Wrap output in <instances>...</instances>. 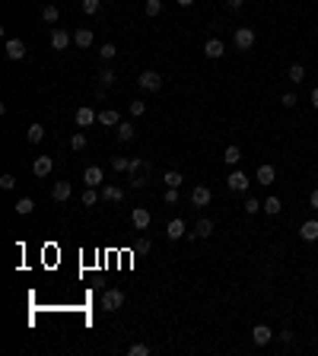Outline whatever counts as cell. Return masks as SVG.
Returning a JSON list of instances; mask_svg holds the SVG:
<instances>
[{
  "label": "cell",
  "mask_w": 318,
  "mask_h": 356,
  "mask_svg": "<svg viewBox=\"0 0 318 356\" xmlns=\"http://www.w3.org/2000/svg\"><path fill=\"white\" fill-rule=\"evenodd\" d=\"M137 86L144 92H159L162 89V74H156V70H144V74L137 77Z\"/></svg>",
  "instance_id": "obj_1"
},
{
  "label": "cell",
  "mask_w": 318,
  "mask_h": 356,
  "mask_svg": "<svg viewBox=\"0 0 318 356\" xmlns=\"http://www.w3.org/2000/svg\"><path fill=\"white\" fill-rule=\"evenodd\" d=\"M232 45H235L239 51H252V48H255V29L239 26V29H235V35H232Z\"/></svg>",
  "instance_id": "obj_2"
},
{
  "label": "cell",
  "mask_w": 318,
  "mask_h": 356,
  "mask_svg": "<svg viewBox=\"0 0 318 356\" xmlns=\"http://www.w3.org/2000/svg\"><path fill=\"white\" fill-rule=\"evenodd\" d=\"M99 305L105 308V312H118V308L124 305V293L121 290H105L102 299H99Z\"/></svg>",
  "instance_id": "obj_3"
},
{
  "label": "cell",
  "mask_w": 318,
  "mask_h": 356,
  "mask_svg": "<svg viewBox=\"0 0 318 356\" xmlns=\"http://www.w3.org/2000/svg\"><path fill=\"white\" fill-rule=\"evenodd\" d=\"M226 185H229V191L242 194V191H249V175H245L242 169H232V172H229V178H226Z\"/></svg>",
  "instance_id": "obj_4"
},
{
  "label": "cell",
  "mask_w": 318,
  "mask_h": 356,
  "mask_svg": "<svg viewBox=\"0 0 318 356\" xmlns=\"http://www.w3.org/2000/svg\"><path fill=\"white\" fill-rule=\"evenodd\" d=\"M210 200H214V194H210V188L207 185H197L194 191H191V204L201 210V207H210Z\"/></svg>",
  "instance_id": "obj_5"
},
{
  "label": "cell",
  "mask_w": 318,
  "mask_h": 356,
  "mask_svg": "<svg viewBox=\"0 0 318 356\" xmlns=\"http://www.w3.org/2000/svg\"><path fill=\"white\" fill-rule=\"evenodd\" d=\"M74 121H77V127H92L99 121V115L89 109V105H83V109H77V115H74Z\"/></svg>",
  "instance_id": "obj_6"
},
{
  "label": "cell",
  "mask_w": 318,
  "mask_h": 356,
  "mask_svg": "<svg viewBox=\"0 0 318 356\" xmlns=\"http://www.w3.org/2000/svg\"><path fill=\"white\" fill-rule=\"evenodd\" d=\"M131 223H134V229H150V223H153V217H150V210L147 207H134V213H131Z\"/></svg>",
  "instance_id": "obj_7"
},
{
  "label": "cell",
  "mask_w": 318,
  "mask_h": 356,
  "mask_svg": "<svg viewBox=\"0 0 318 356\" xmlns=\"http://www.w3.org/2000/svg\"><path fill=\"white\" fill-rule=\"evenodd\" d=\"M51 197L57 200V204H67V200L74 197V185H70V182H57V185L51 188Z\"/></svg>",
  "instance_id": "obj_8"
},
{
  "label": "cell",
  "mask_w": 318,
  "mask_h": 356,
  "mask_svg": "<svg viewBox=\"0 0 318 356\" xmlns=\"http://www.w3.org/2000/svg\"><path fill=\"white\" fill-rule=\"evenodd\" d=\"M223 54H226V45H223L220 39H207V45H204V57H210V61H220Z\"/></svg>",
  "instance_id": "obj_9"
},
{
  "label": "cell",
  "mask_w": 318,
  "mask_h": 356,
  "mask_svg": "<svg viewBox=\"0 0 318 356\" xmlns=\"http://www.w3.org/2000/svg\"><path fill=\"white\" fill-rule=\"evenodd\" d=\"M252 340L258 343V347H267V343L274 340V331H270L267 325H255L252 328Z\"/></svg>",
  "instance_id": "obj_10"
},
{
  "label": "cell",
  "mask_w": 318,
  "mask_h": 356,
  "mask_svg": "<svg viewBox=\"0 0 318 356\" xmlns=\"http://www.w3.org/2000/svg\"><path fill=\"white\" fill-rule=\"evenodd\" d=\"M32 172L39 175V178H48V175L54 172V159H51V156H39V159L32 162Z\"/></svg>",
  "instance_id": "obj_11"
},
{
  "label": "cell",
  "mask_w": 318,
  "mask_h": 356,
  "mask_svg": "<svg viewBox=\"0 0 318 356\" xmlns=\"http://www.w3.org/2000/svg\"><path fill=\"white\" fill-rule=\"evenodd\" d=\"M214 232V220H197V226L188 232V239L191 242H197V239H207V235Z\"/></svg>",
  "instance_id": "obj_12"
},
{
  "label": "cell",
  "mask_w": 318,
  "mask_h": 356,
  "mask_svg": "<svg viewBox=\"0 0 318 356\" xmlns=\"http://www.w3.org/2000/svg\"><path fill=\"white\" fill-rule=\"evenodd\" d=\"M102 182H105V175H102L99 165H89V169L83 172V185L86 188H102Z\"/></svg>",
  "instance_id": "obj_13"
},
{
  "label": "cell",
  "mask_w": 318,
  "mask_h": 356,
  "mask_svg": "<svg viewBox=\"0 0 318 356\" xmlns=\"http://www.w3.org/2000/svg\"><path fill=\"white\" fill-rule=\"evenodd\" d=\"M7 57L10 61H22V57H26V45L19 39H7Z\"/></svg>",
  "instance_id": "obj_14"
},
{
  "label": "cell",
  "mask_w": 318,
  "mask_h": 356,
  "mask_svg": "<svg viewBox=\"0 0 318 356\" xmlns=\"http://www.w3.org/2000/svg\"><path fill=\"white\" fill-rule=\"evenodd\" d=\"M51 48H54V51L70 48V32H67V29H54V32H51Z\"/></svg>",
  "instance_id": "obj_15"
},
{
  "label": "cell",
  "mask_w": 318,
  "mask_h": 356,
  "mask_svg": "<svg viewBox=\"0 0 318 356\" xmlns=\"http://www.w3.org/2000/svg\"><path fill=\"white\" fill-rule=\"evenodd\" d=\"M299 239L302 242H315L318 239V220H305L299 226Z\"/></svg>",
  "instance_id": "obj_16"
},
{
  "label": "cell",
  "mask_w": 318,
  "mask_h": 356,
  "mask_svg": "<svg viewBox=\"0 0 318 356\" xmlns=\"http://www.w3.org/2000/svg\"><path fill=\"white\" fill-rule=\"evenodd\" d=\"M274 178H277V169L270 162H264L261 169H258V175H255V182L258 185H274Z\"/></svg>",
  "instance_id": "obj_17"
},
{
  "label": "cell",
  "mask_w": 318,
  "mask_h": 356,
  "mask_svg": "<svg viewBox=\"0 0 318 356\" xmlns=\"http://www.w3.org/2000/svg\"><path fill=\"white\" fill-rule=\"evenodd\" d=\"M261 210L267 213V217H277V213L284 210V204H280V197H277V194H270V197H264V200H261Z\"/></svg>",
  "instance_id": "obj_18"
},
{
  "label": "cell",
  "mask_w": 318,
  "mask_h": 356,
  "mask_svg": "<svg viewBox=\"0 0 318 356\" xmlns=\"http://www.w3.org/2000/svg\"><path fill=\"white\" fill-rule=\"evenodd\" d=\"M166 235H169V239H182V235H188V229H185V220H169Z\"/></svg>",
  "instance_id": "obj_19"
},
{
  "label": "cell",
  "mask_w": 318,
  "mask_h": 356,
  "mask_svg": "<svg viewBox=\"0 0 318 356\" xmlns=\"http://www.w3.org/2000/svg\"><path fill=\"white\" fill-rule=\"evenodd\" d=\"M74 45L77 48H89L92 45V29H77L74 32Z\"/></svg>",
  "instance_id": "obj_20"
},
{
  "label": "cell",
  "mask_w": 318,
  "mask_h": 356,
  "mask_svg": "<svg viewBox=\"0 0 318 356\" xmlns=\"http://www.w3.org/2000/svg\"><path fill=\"white\" fill-rule=\"evenodd\" d=\"M115 80H118V77H115L112 67H99V70H96V83H99V86H112Z\"/></svg>",
  "instance_id": "obj_21"
},
{
  "label": "cell",
  "mask_w": 318,
  "mask_h": 356,
  "mask_svg": "<svg viewBox=\"0 0 318 356\" xmlns=\"http://www.w3.org/2000/svg\"><path fill=\"white\" fill-rule=\"evenodd\" d=\"M239 159H242V150L235 144H229L226 150H223V162H226V165H239Z\"/></svg>",
  "instance_id": "obj_22"
},
{
  "label": "cell",
  "mask_w": 318,
  "mask_h": 356,
  "mask_svg": "<svg viewBox=\"0 0 318 356\" xmlns=\"http://www.w3.org/2000/svg\"><path fill=\"white\" fill-rule=\"evenodd\" d=\"M99 124L115 127V124H121V118H118V112H115V109H105V112H99Z\"/></svg>",
  "instance_id": "obj_23"
},
{
  "label": "cell",
  "mask_w": 318,
  "mask_h": 356,
  "mask_svg": "<svg viewBox=\"0 0 318 356\" xmlns=\"http://www.w3.org/2000/svg\"><path fill=\"white\" fill-rule=\"evenodd\" d=\"M99 57H102L105 64H109V61H115V57H118V45H115V42H105L102 48H99Z\"/></svg>",
  "instance_id": "obj_24"
},
{
  "label": "cell",
  "mask_w": 318,
  "mask_h": 356,
  "mask_svg": "<svg viewBox=\"0 0 318 356\" xmlns=\"http://www.w3.org/2000/svg\"><path fill=\"white\" fill-rule=\"evenodd\" d=\"M57 19H61V10L54 4H45L42 7V22H57Z\"/></svg>",
  "instance_id": "obj_25"
},
{
  "label": "cell",
  "mask_w": 318,
  "mask_h": 356,
  "mask_svg": "<svg viewBox=\"0 0 318 356\" xmlns=\"http://www.w3.org/2000/svg\"><path fill=\"white\" fill-rule=\"evenodd\" d=\"M102 200H124V191L115 185H102Z\"/></svg>",
  "instance_id": "obj_26"
},
{
  "label": "cell",
  "mask_w": 318,
  "mask_h": 356,
  "mask_svg": "<svg viewBox=\"0 0 318 356\" xmlns=\"http://www.w3.org/2000/svg\"><path fill=\"white\" fill-rule=\"evenodd\" d=\"M80 200H83V207H96L99 200H102V191H96V188H86V191H83V197H80Z\"/></svg>",
  "instance_id": "obj_27"
},
{
  "label": "cell",
  "mask_w": 318,
  "mask_h": 356,
  "mask_svg": "<svg viewBox=\"0 0 318 356\" xmlns=\"http://www.w3.org/2000/svg\"><path fill=\"white\" fill-rule=\"evenodd\" d=\"M134 137H137L134 124H124V121H121V127H118V140H121V144H131Z\"/></svg>",
  "instance_id": "obj_28"
},
{
  "label": "cell",
  "mask_w": 318,
  "mask_h": 356,
  "mask_svg": "<svg viewBox=\"0 0 318 356\" xmlns=\"http://www.w3.org/2000/svg\"><path fill=\"white\" fill-rule=\"evenodd\" d=\"M26 137H29V144H42V140H45V127L42 124H29Z\"/></svg>",
  "instance_id": "obj_29"
},
{
  "label": "cell",
  "mask_w": 318,
  "mask_h": 356,
  "mask_svg": "<svg viewBox=\"0 0 318 356\" xmlns=\"http://www.w3.org/2000/svg\"><path fill=\"white\" fill-rule=\"evenodd\" d=\"M32 210H35V200L32 197H19L16 200V213H19V217H29Z\"/></svg>",
  "instance_id": "obj_30"
},
{
  "label": "cell",
  "mask_w": 318,
  "mask_h": 356,
  "mask_svg": "<svg viewBox=\"0 0 318 356\" xmlns=\"http://www.w3.org/2000/svg\"><path fill=\"white\" fill-rule=\"evenodd\" d=\"M162 182H166L169 188H182V182H185V175H182V172H172V169H169L166 175H162Z\"/></svg>",
  "instance_id": "obj_31"
},
{
  "label": "cell",
  "mask_w": 318,
  "mask_h": 356,
  "mask_svg": "<svg viewBox=\"0 0 318 356\" xmlns=\"http://www.w3.org/2000/svg\"><path fill=\"white\" fill-rule=\"evenodd\" d=\"M80 10H83L86 16H96L99 10H102V0H83V4H80Z\"/></svg>",
  "instance_id": "obj_32"
},
{
  "label": "cell",
  "mask_w": 318,
  "mask_h": 356,
  "mask_svg": "<svg viewBox=\"0 0 318 356\" xmlns=\"http://www.w3.org/2000/svg\"><path fill=\"white\" fill-rule=\"evenodd\" d=\"M287 77H290V83H302V80H305V67H302V64H293V67L287 70Z\"/></svg>",
  "instance_id": "obj_33"
},
{
  "label": "cell",
  "mask_w": 318,
  "mask_h": 356,
  "mask_svg": "<svg viewBox=\"0 0 318 356\" xmlns=\"http://www.w3.org/2000/svg\"><path fill=\"white\" fill-rule=\"evenodd\" d=\"M153 350L147 347V343H131V347H127V356H150Z\"/></svg>",
  "instance_id": "obj_34"
},
{
  "label": "cell",
  "mask_w": 318,
  "mask_h": 356,
  "mask_svg": "<svg viewBox=\"0 0 318 356\" xmlns=\"http://www.w3.org/2000/svg\"><path fill=\"white\" fill-rule=\"evenodd\" d=\"M112 169H115V172H131V159L115 156V159H112Z\"/></svg>",
  "instance_id": "obj_35"
},
{
  "label": "cell",
  "mask_w": 318,
  "mask_h": 356,
  "mask_svg": "<svg viewBox=\"0 0 318 356\" xmlns=\"http://www.w3.org/2000/svg\"><path fill=\"white\" fill-rule=\"evenodd\" d=\"M70 150H86V134H74V137H70Z\"/></svg>",
  "instance_id": "obj_36"
},
{
  "label": "cell",
  "mask_w": 318,
  "mask_h": 356,
  "mask_svg": "<svg viewBox=\"0 0 318 356\" xmlns=\"http://www.w3.org/2000/svg\"><path fill=\"white\" fill-rule=\"evenodd\" d=\"M0 188H4V191H13V188H16V175H0Z\"/></svg>",
  "instance_id": "obj_37"
},
{
  "label": "cell",
  "mask_w": 318,
  "mask_h": 356,
  "mask_svg": "<svg viewBox=\"0 0 318 356\" xmlns=\"http://www.w3.org/2000/svg\"><path fill=\"white\" fill-rule=\"evenodd\" d=\"M162 13V0H147V16H159Z\"/></svg>",
  "instance_id": "obj_38"
},
{
  "label": "cell",
  "mask_w": 318,
  "mask_h": 356,
  "mask_svg": "<svg viewBox=\"0 0 318 356\" xmlns=\"http://www.w3.org/2000/svg\"><path fill=\"white\" fill-rule=\"evenodd\" d=\"M162 204H179V188H166V194H162Z\"/></svg>",
  "instance_id": "obj_39"
},
{
  "label": "cell",
  "mask_w": 318,
  "mask_h": 356,
  "mask_svg": "<svg viewBox=\"0 0 318 356\" xmlns=\"http://www.w3.org/2000/svg\"><path fill=\"white\" fill-rule=\"evenodd\" d=\"M131 115H134V118H140V115H147V102H140V99H134V102H131Z\"/></svg>",
  "instance_id": "obj_40"
},
{
  "label": "cell",
  "mask_w": 318,
  "mask_h": 356,
  "mask_svg": "<svg viewBox=\"0 0 318 356\" xmlns=\"http://www.w3.org/2000/svg\"><path fill=\"white\" fill-rule=\"evenodd\" d=\"M258 210H261V200H255V197L245 200V213H249V217H252V213H258Z\"/></svg>",
  "instance_id": "obj_41"
},
{
  "label": "cell",
  "mask_w": 318,
  "mask_h": 356,
  "mask_svg": "<svg viewBox=\"0 0 318 356\" xmlns=\"http://www.w3.org/2000/svg\"><path fill=\"white\" fill-rule=\"evenodd\" d=\"M296 102H299V99H296V92H284V96H280V105H287V109H293Z\"/></svg>",
  "instance_id": "obj_42"
},
{
  "label": "cell",
  "mask_w": 318,
  "mask_h": 356,
  "mask_svg": "<svg viewBox=\"0 0 318 356\" xmlns=\"http://www.w3.org/2000/svg\"><path fill=\"white\" fill-rule=\"evenodd\" d=\"M150 248H153V245H150V239H140V242L134 245V252H137V255H150Z\"/></svg>",
  "instance_id": "obj_43"
},
{
  "label": "cell",
  "mask_w": 318,
  "mask_h": 356,
  "mask_svg": "<svg viewBox=\"0 0 318 356\" xmlns=\"http://www.w3.org/2000/svg\"><path fill=\"white\" fill-rule=\"evenodd\" d=\"M226 4V10H232V13H239V10L245 7V0H223Z\"/></svg>",
  "instance_id": "obj_44"
},
{
  "label": "cell",
  "mask_w": 318,
  "mask_h": 356,
  "mask_svg": "<svg viewBox=\"0 0 318 356\" xmlns=\"http://www.w3.org/2000/svg\"><path fill=\"white\" fill-rule=\"evenodd\" d=\"M105 96H109V86H96V102H105Z\"/></svg>",
  "instance_id": "obj_45"
},
{
  "label": "cell",
  "mask_w": 318,
  "mask_h": 356,
  "mask_svg": "<svg viewBox=\"0 0 318 356\" xmlns=\"http://www.w3.org/2000/svg\"><path fill=\"white\" fill-rule=\"evenodd\" d=\"M140 169H144V159H131V175H140Z\"/></svg>",
  "instance_id": "obj_46"
},
{
  "label": "cell",
  "mask_w": 318,
  "mask_h": 356,
  "mask_svg": "<svg viewBox=\"0 0 318 356\" xmlns=\"http://www.w3.org/2000/svg\"><path fill=\"white\" fill-rule=\"evenodd\" d=\"M309 207H312V210H318V188H315V191L309 194Z\"/></svg>",
  "instance_id": "obj_47"
},
{
  "label": "cell",
  "mask_w": 318,
  "mask_h": 356,
  "mask_svg": "<svg viewBox=\"0 0 318 356\" xmlns=\"http://www.w3.org/2000/svg\"><path fill=\"white\" fill-rule=\"evenodd\" d=\"M131 188H144V175H134L131 178Z\"/></svg>",
  "instance_id": "obj_48"
},
{
  "label": "cell",
  "mask_w": 318,
  "mask_h": 356,
  "mask_svg": "<svg viewBox=\"0 0 318 356\" xmlns=\"http://www.w3.org/2000/svg\"><path fill=\"white\" fill-rule=\"evenodd\" d=\"M280 340H284V343H293V331H280Z\"/></svg>",
  "instance_id": "obj_49"
},
{
  "label": "cell",
  "mask_w": 318,
  "mask_h": 356,
  "mask_svg": "<svg viewBox=\"0 0 318 356\" xmlns=\"http://www.w3.org/2000/svg\"><path fill=\"white\" fill-rule=\"evenodd\" d=\"M312 109H318V86L312 89Z\"/></svg>",
  "instance_id": "obj_50"
},
{
  "label": "cell",
  "mask_w": 318,
  "mask_h": 356,
  "mask_svg": "<svg viewBox=\"0 0 318 356\" xmlns=\"http://www.w3.org/2000/svg\"><path fill=\"white\" fill-rule=\"evenodd\" d=\"M175 4H179V7H191L194 0H175Z\"/></svg>",
  "instance_id": "obj_51"
}]
</instances>
